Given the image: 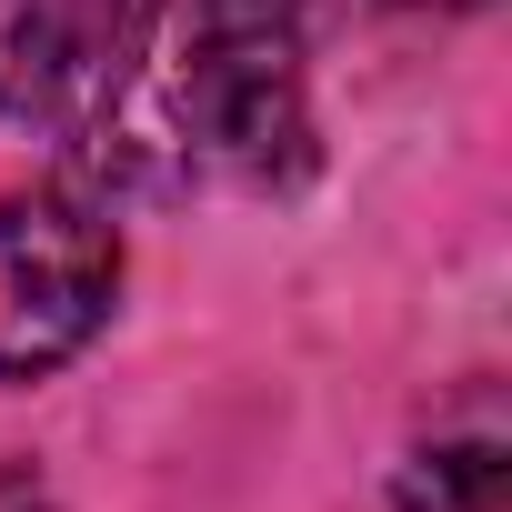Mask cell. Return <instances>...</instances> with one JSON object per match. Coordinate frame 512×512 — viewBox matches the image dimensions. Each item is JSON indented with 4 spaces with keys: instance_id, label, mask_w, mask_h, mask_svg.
Listing matches in <instances>:
<instances>
[{
    "instance_id": "3957f363",
    "label": "cell",
    "mask_w": 512,
    "mask_h": 512,
    "mask_svg": "<svg viewBox=\"0 0 512 512\" xmlns=\"http://www.w3.org/2000/svg\"><path fill=\"white\" fill-rule=\"evenodd\" d=\"M151 0H0V121H91Z\"/></svg>"
},
{
    "instance_id": "8992f818",
    "label": "cell",
    "mask_w": 512,
    "mask_h": 512,
    "mask_svg": "<svg viewBox=\"0 0 512 512\" xmlns=\"http://www.w3.org/2000/svg\"><path fill=\"white\" fill-rule=\"evenodd\" d=\"M442 11H462V0H442Z\"/></svg>"
},
{
    "instance_id": "277c9868",
    "label": "cell",
    "mask_w": 512,
    "mask_h": 512,
    "mask_svg": "<svg viewBox=\"0 0 512 512\" xmlns=\"http://www.w3.org/2000/svg\"><path fill=\"white\" fill-rule=\"evenodd\" d=\"M392 512H512V432H502L492 392H472L452 422H432V442L392 482Z\"/></svg>"
},
{
    "instance_id": "5b68a950",
    "label": "cell",
    "mask_w": 512,
    "mask_h": 512,
    "mask_svg": "<svg viewBox=\"0 0 512 512\" xmlns=\"http://www.w3.org/2000/svg\"><path fill=\"white\" fill-rule=\"evenodd\" d=\"M0 512H61V502H51V482H41L31 462H11V452H0Z\"/></svg>"
},
{
    "instance_id": "7a4b0ae2",
    "label": "cell",
    "mask_w": 512,
    "mask_h": 512,
    "mask_svg": "<svg viewBox=\"0 0 512 512\" xmlns=\"http://www.w3.org/2000/svg\"><path fill=\"white\" fill-rule=\"evenodd\" d=\"M121 292V241L91 201L71 191H31L0 201V382L61 372Z\"/></svg>"
},
{
    "instance_id": "6da1fadb",
    "label": "cell",
    "mask_w": 512,
    "mask_h": 512,
    "mask_svg": "<svg viewBox=\"0 0 512 512\" xmlns=\"http://www.w3.org/2000/svg\"><path fill=\"white\" fill-rule=\"evenodd\" d=\"M141 181L292 191L312 171V21L302 0H161L101 111Z\"/></svg>"
}]
</instances>
